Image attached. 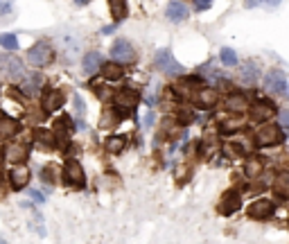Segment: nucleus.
<instances>
[{"label": "nucleus", "instance_id": "f257e3e1", "mask_svg": "<svg viewBox=\"0 0 289 244\" xmlns=\"http://www.w3.org/2000/svg\"><path fill=\"white\" fill-rule=\"evenodd\" d=\"M25 59H27V64H32L34 68H43V66L52 64L54 50H52V45H50L48 41H36L30 50H27Z\"/></svg>", "mask_w": 289, "mask_h": 244}, {"label": "nucleus", "instance_id": "f03ea898", "mask_svg": "<svg viewBox=\"0 0 289 244\" xmlns=\"http://www.w3.org/2000/svg\"><path fill=\"white\" fill-rule=\"evenodd\" d=\"M264 88L269 90L271 95H282V98H289V84L285 72L278 70V68H271V70L264 75Z\"/></svg>", "mask_w": 289, "mask_h": 244}, {"label": "nucleus", "instance_id": "7ed1b4c3", "mask_svg": "<svg viewBox=\"0 0 289 244\" xmlns=\"http://www.w3.org/2000/svg\"><path fill=\"white\" fill-rule=\"evenodd\" d=\"M59 50H61V57L70 64V61H75L82 54V41H79L75 32H64L59 36Z\"/></svg>", "mask_w": 289, "mask_h": 244}, {"label": "nucleus", "instance_id": "20e7f679", "mask_svg": "<svg viewBox=\"0 0 289 244\" xmlns=\"http://www.w3.org/2000/svg\"><path fill=\"white\" fill-rule=\"evenodd\" d=\"M0 75L7 77V79H18L25 75V64H23V59L14 54H0Z\"/></svg>", "mask_w": 289, "mask_h": 244}, {"label": "nucleus", "instance_id": "39448f33", "mask_svg": "<svg viewBox=\"0 0 289 244\" xmlns=\"http://www.w3.org/2000/svg\"><path fill=\"white\" fill-rule=\"evenodd\" d=\"M138 102H140V95L136 93L133 88H122V90H118L115 95H113V104H115V109L118 111H133L136 106H138Z\"/></svg>", "mask_w": 289, "mask_h": 244}, {"label": "nucleus", "instance_id": "423d86ee", "mask_svg": "<svg viewBox=\"0 0 289 244\" xmlns=\"http://www.w3.org/2000/svg\"><path fill=\"white\" fill-rule=\"evenodd\" d=\"M111 57H113V61H118V64H131V61L136 59V50L127 39H118L111 48Z\"/></svg>", "mask_w": 289, "mask_h": 244}, {"label": "nucleus", "instance_id": "0eeeda50", "mask_svg": "<svg viewBox=\"0 0 289 244\" xmlns=\"http://www.w3.org/2000/svg\"><path fill=\"white\" fill-rule=\"evenodd\" d=\"M156 66L169 77H177L183 72V66H181L179 61H174V57L169 54V50H158L156 52Z\"/></svg>", "mask_w": 289, "mask_h": 244}, {"label": "nucleus", "instance_id": "6e6552de", "mask_svg": "<svg viewBox=\"0 0 289 244\" xmlns=\"http://www.w3.org/2000/svg\"><path fill=\"white\" fill-rule=\"evenodd\" d=\"M280 140H282V132H280V127H276V124H264V127L256 134V143L260 147L278 145Z\"/></svg>", "mask_w": 289, "mask_h": 244}, {"label": "nucleus", "instance_id": "1a4fd4ad", "mask_svg": "<svg viewBox=\"0 0 289 244\" xmlns=\"http://www.w3.org/2000/svg\"><path fill=\"white\" fill-rule=\"evenodd\" d=\"M64 181L68 185H72V188H82L84 185L86 177H84V170L77 161H68L64 165Z\"/></svg>", "mask_w": 289, "mask_h": 244}, {"label": "nucleus", "instance_id": "9d476101", "mask_svg": "<svg viewBox=\"0 0 289 244\" xmlns=\"http://www.w3.org/2000/svg\"><path fill=\"white\" fill-rule=\"evenodd\" d=\"M240 206H242L240 192H235L233 188H230V190H226L224 195H222V199H219L217 211L222 213V215H233L235 211H240Z\"/></svg>", "mask_w": 289, "mask_h": 244}, {"label": "nucleus", "instance_id": "9b49d317", "mask_svg": "<svg viewBox=\"0 0 289 244\" xmlns=\"http://www.w3.org/2000/svg\"><path fill=\"white\" fill-rule=\"evenodd\" d=\"M274 111H276L274 102L271 100H260V102H256V104L251 106V120L253 122H267L269 118L274 116Z\"/></svg>", "mask_w": 289, "mask_h": 244}, {"label": "nucleus", "instance_id": "f8f14e48", "mask_svg": "<svg viewBox=\"0 0 289 244\" xmlns=\"http://www.w3.org/2000/svg\"><path fill=\"white\" fill-rule=\"evenodd\" d=\"M43 86V75H38V72H32V75H23V82H21V93L27 95V98H34V95H38V90Z\"/></svg>", "mask_w": 289, "mask_h": 244}, {"label": "nucleus", "instance_id": "ddd939ff", "mask_svg": "<svg viewBox=\"0 0 289 244\" xmlns=\"http://www.w3.org/2000/svg\"><path fill=\"white\" fill-rule=\"evenodd\" d=\"M64 102H66L64 93H61V90H56V88H52V90H45L41 106H43L45 113H54V111H59L61 106H64Z\"/></svg>", "mask_w": 289, "mask_h": 244}, {"label": "nucleus", "instance_id": "4468645a", "mask_svg": "<svg viewBox=\"0 0 289 244\" xmlns=\"http://www.w3.org/2000/svg\"><path fill=\"white\" fill-rule=\"evenodd\" d=\"M274 215V203L269 199H258L248 206V217L251 219H267Z\"/></svg>", "mask_w": 289, "mask_h": 244}, {"label": "nucleus", "instance_id": "2eb2a0df", "mask_svg": "<svg viewBox=\"0 0 289 244\" xmlns=\"http://www.w3.org/2000/svg\"><path fill=\"white\" fill-rule=\"evenodd\" d=\"M167 18L172 21V23H181V21H188V16H190V9H188V5L185 3H181V0H174V3H169L167 5Z\"/></svg>", "mask_w": 289, "mask_h": 244}, {"label": "nucleus", "instance_id": "dca6fc26", "mask_svg": "<svg viewBox=\"0 0 289 244\" xmlns=\"http://www.w3.org/2000/svg\"><path fill=\"white\" fill-rule=\"evenodd\" d=\"M30 181V167H11L9 170V183L14 190H23Z\"/></svg>", "mask_w": 289, "mask_h": 244}, {"label": "nucleus", "instance_id": "f3484780", "mask_svg": "<svg viewBox=\"0 0 289 244\" xmlns=\"http://www.w3.org/2000/svg\"><path fill=\"white\" fill-rule=\"evenodd\" d=\"M260 77V66L253 64V61H246L244 66L240 68V82L246 84V86H253Z\"/></svg>", "mask_w": 289, "mask_h": 244}, {"label": "nucleus", "instance_id": "a211bd4d", "mask_svg": "<svg viewBox=\"0 0 289 244\" xmlns=\"http://www.w3.org/2000/svg\"><path fill=\"white\" fill-rule=\"evenodd\" d=\"M102 77H104V82H118V79H122L124 77L122 64H118V61H106V64H102Z\"/></svg>", "mask_w": 289, "mask_h": 244}, {"label": "nucleus", "instance_id": "6ab92c4d", "mask_svg": "<svg viewBox=\"0 0 289 244\" xmlns=\"http://www.w3.org/2000/svg\"><path fill=\"white\" fill-rule=\"evenodd\" d=\"M70 132H72V120H70V116H61V118H56L54 129H52V134H54L56 143L66 140V138H68V134H70Z\"/></svg>", "mask_w": 289, "mask_h": 244}, {"label": "nucleus", "instance_id": "aec40b11", "mask_svg": "<svg viewBox=\"0 0 289 244\" xmlns=\"http://www.w3.org/2000/svg\"><path fill=\"white\" fill-rule=\"evenodd\" d=\"M102 64H104V61H102V54L100 52H88L82 59V70L86 72V75H95V72L102 68Z\"/></svg>", "mask_w": 289, "mask_h": 244}, {"label": "nucleus", "instance_id": "412c9836", "mask_svg": "<svg viewBox=\"0 0 289 244\" xmlns=\"http://www.w3.org/2000/svg\"><path fill=\"white\" fill-rule=\"evenodd\" d=\"M195 104L199 106V109H213V106L217 104V90H213V88L199 90V93H197Z\"/></svg>", "mask_w": 289, "mask_h": 244}, {"label": "nucleus", "instance_id": "4be33fe9", "mask_svg": "<svg viewBox=\"0 0 289 244\" xmlns=\"http://www.w3.org/2000/svg\"><path fill=\"white\" fill-rule=\"evenodd\" d=\"M21 124L9 116H0V138H9V136L18 134Z\"/></svg>", "mask_w": 289, "mask_h": 244}, {"label": "nucleus", "instance_id": "5701e85b", "mask_svg": "<svg viewBox=\"0 0 289 244\" xmlns=\"http://www.w3.org/2000/svg\"><path fill=\"white\" fill-rule=\"evenodd\" d=\"M27 152H30V149H25V147L18 145V143L5 147V156H7L11 163H23L27 158Z\"/></svg>", "mask_w": 289, "mask_h": 244}, {"label": "nucleus", "instance_id": "b1692460", "mask_svg": "<svg viewBox=\"0 0 289 244\" xmlns=\"http://www.w3.org/2000/svg\"><path fill=\"white\" fill-rule=\"evenodd\" d=\"M226 106H228V111H235V113H244L248 109V102L244 95H240V93H233L228 100H226Z\"/></svg>", "mask_w": 289, "mask_h": 244}, {"label": "nucleus", "instance_id": "393cba45", "mask_svg": "<svg viewBox=\"0 0 289 244\" xmlns=\"http://www.w3.org/2000/svg\"><path fill=\"white\" fill-rule=\"evenodd\" d=\"M34 140H36L38 145L48 147V149L56 145V138H54V134L50 132V129H36V132H34Z\"/></svg>", "mask_w": 289, "mask_h": 244}, {"label": "nucleus", "instance_id": "a878e982", "mask_svg": "<svg viewBox=\"0 0 289 244\" xmlns=\"http://www.w3.org/2000/svg\"><path fill=\"white\" fill-rule=\"evenodd\" d=\"M104 147L111 152V154H120L124 147H127V138H124V136H111V138H106Z\"/></svg>", "mask_w": 289, "mask_h": 244}, {"label": "nucleus", "instance_id": "bb28decb", "mask_svg": "<svg viewBox=\"0 0 289 244\" xmlns=\"http://www.w3.org/2000/svg\"><path fill=\"white\" fill-rule=\"evenodd\" d=\"M109 9H111V16L115 21H122L127 16V3L124 0H109Z\"/></svg>", "mask_w": 289, "mask_h": 244}, {"label": "nucleus", "instance_id": "cd10ccee", "mask_svg": "<svg viewBox=\"0 0 289 244\" xmlns=\"http://www.w3.org/2000/svg\"><path fill=\"white\" fill-rule=\"evenodd\" d=\"M276 192H278L280 197H289V172H280L278 177H276Z\"/></svg>", "mask_w": 289, "mask_h": 244}, {"label": "nucleus", "instance_id": "c85d7f7f", "mask_svg": "<svg viewBox=\"0 0 289 244\" xmlns=\"http://www.w3.org/2000/svg\"><path fill=\"white\" fill-rule=\"evenodd\" d=\"M0 45H3L5 50H9V52H14V50H18V36L16 34H0Z\"/></svg>", "mask_w": 289, "mask_h": 244}, {"label": "nucleus", "instance_id": "c756f323", "mask_svg": "<svg viewBox=\"0 0 289 244\" xmlns=\"http://www.w3.org/2000/svg\"><path fill=\"white\" fill-rule=\"evenodd\" d=\"M219 59H222V64L224 66H237V54H235V50H230V48H222V52H219Z\"/></svg>", "mask_w": 289, "mask_h": 244}, {"label": "nucleus", "instance_id": "7c9ffc66", "mask_svg": "<svg viewBox=\"0 0 289 244\" xmlns=\"http://www.w3.org/2000/svg\"><path fill=\"white\" fill-rule=\"evenodd\" d=\"M54 179H56L54 165H45V167L41 170V181H43V183H48V185H52V183H54Z\"/></svg>", "mask_w": 289, "mask_h": 244}, {"label": "nucleus", "instance_id": "2f4dec72", "mask_svg": "<svg viewBox=\"0 0 289 244\" xmlns=\"http://www.w3.org/2000/svg\"><path fill=\"white\" fill-rule=\"evenodd\" d=\"M260 172H262V163H260L258 158H253V161L246 163V174L248 177H258Z\"/></svg>", "mask_w": 289, "mask_h": 244}, {"label": "nucleus", "instance_id": "473e14b6", "mask_svg": "<svg viewBox=\"0 0 289 244\" xmlns=\"http://www.w3.org/2000/svg\"><path fill=\"white\" fill-rule=\"evenodd\" d=\"M177 120H179L181 124H190L192 120H195V116H192V111H188V109H181L179 116H177Z\"/></svg>", "mask_w": 289, "mask_h": 244}, {"label": "nucleus", "instance_id": "72a5a7b5", "mask_svg": "<svg viewBox=\"0 0 289 244\" xmlns=\"http://www.w3.org/2000/svg\"><path fill=\"white\" fill-rule=\"evenodd\" d=\"M75 109H77V116H79V120H82V118H84V113H86V104H84L82 95H75Z\"/></svg>", "mask_w": 289, "mask_h": 244}, {"label": "nucleus", "instance_id": "f704fd0d", "mask_svg": "<svg viewBox=\"0 0 289 244\" xmlns=\"http://www.w3.org/2000/svg\"><path fill=\"white\" fill-rule=\"evenodd\" d=\"M278 120H280V127L289 132V109H282V111L278 113Z\"/></svg>", "mask_w": 289, "mask_h": 244}, {"label": "nucleus", "instance_id": "c9c22d12", "mask_svg": "<svg viewBox=\"0 0 289 244\" xmlns=\"http://www.w3.org/2000/svg\"><path fill=\"white\" fill-rule=\"evenodd\" d=\"M258 3H267V5H280L282 3V0H246V7H256V5Z\"/></svg>", "mask_w": 289, "mask_h": 244}, {"label": "nucleus", "instance_id": "e433bc0d", "mask_svg": "<svg viewBox=\"0 0 289 244\" xmlns=\"http://www.w3.org/2000/svg\"><path fill=\"white\" fill-rule=\"evenodd\" d=\"M213 5V0H195V7H197V11H206L208 7Z\"/></svg>", "mask_w": 289, "mask_h": 244}, {"label": "nucleus", "instance_id": "4c0bfd02", "mask_svg": "<svg viewBox=\"0 0 289 244\" xmlns=\"http://www.w3.org/2000/svg\"><path fill=\"white\" fill-rule=\"evenodd\" d=\"M9 9H11V5L7 3V0H0V14H7Z\"/></svg>", "mask_w": 289, "mask_h": 244}, {"label": "nucleus", "instance_id": "58836bf2", "mask_svg": "<svg viewBox=\"0 0 289 244\" xmlns=\"http://www.w3.org/2000/svg\"><path fill=\"white\" fill-rule=\"evenodd\" d=\"M27 192H30V197H34L36 201H43V195H41V192H36V190H27Z\"/></svg>", "mask_w": 289, "mask_h": 244}, {"label": "nucleus", "instance_id": "ea45409f", "mask_svg": "<svg viewBox=\"0 0 289 244\" xmlns=\"http://www.w3.org/2000/svg\"><path fill=\"white\" fill-rule=\"evenodd\" d=\"M113 30H115V25H111V27H104V30H102V32H104V34H111Z\"/></svg>", "mask_w": 289, "mask_h": 244}, {"label": "nucleus", "instance_id": "a19ab883", "mask_svg": "<svg viewBox=\"0 0 289 244\" xmlns=\"http://www.w3.org/2000/svg\"><path fill=\"white\" fill-rule=\"evenodd\" d=\"M75 3H77V5H88L90 0H75Z\"/></svg>", "mask_w": 289, "mask_h": 244}]
</instances>
